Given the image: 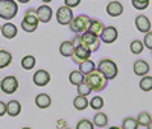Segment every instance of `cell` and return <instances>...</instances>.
<instances>
[{"instance_id":"cell-1","label":"cell","mask_w":152,"mask_h":129,"mask_svg":"<svg viewBox=\"0 0 152 129\" xmlns=\"http://www.w3.org/2000/svg\"><path fill=\"white\" fill-rule=\"evenodd\" d=\"M84 82L90 87L91 91H102V90L107 88V84H108V81L104 77V74L99 73L97 70L91 71L90 74H87Z\"/></svg>"},{"instance_id":"cell-2","label":"cell","mask_w":152,"mask_h":129,"mask_svg":"<svg viewBox=\"0 0 152 129\" xmlns=\"http://www.w3.org/2000/svg\"><path fill=\"white\" fill-rule=\"evenodd\" d=\"M97 71L102 73L107 81H111V79H116L117 77L119 67H117V64L114 62L113 59H102L97 64Z\"/></svg>"},{"instance_id":"cell-3","label":"cell","mask_w":152,"mask_h":129,"mask_svg":"<svg viewBox=\"0 0 152 129\" xmlns=\"http://www.w3.org/2000/svg\"><path fill=\"white\" fill-rule=\"evenodd\" d=\"M18 12V5L15 0H0V18L12 20Z\"/></svg>"},{"instance_id":"cell-4","label":"cell","mask_w":152,"mask_h":129,"mask_svg":"<svg viewBox=\"0 0 152 129\" xmlns=\"http://www.w3.org/2000/svg\"><path fill=\"white\" fill-rule=\"evenodd\" d=\"M91 23V18L88 15H78V17H73L72 23L69 24L70 26V31L76 35H82L88 31V26H90Z\"/></svg>"},{"instance_id":"cell-5","label":"cell","mask_w":152,"mask_h":129,"mask_svg":"<svg viewBox=\"0 0 152 129\" xmlns=\"http://www.w3.org/2000/svg\"><path fill=\"white\" fill-rule=\"evenodd\" d=\"M38 17H37V11L35 9H28L24 14L23 20H21V29L24 32H35L38 28Z\"/></svg>"},{"instance_id":"cell-6","label":"cell","mask_w":152,"mask_h":129,"mask_svg":"<svg viewBox=\"0 0 152 129\" xmlns=\"http://www.w3.org/2000/svg\"><path fill=\"white\" fill-rule=\"evenodd\" d=\"M81 46L90 52H96L100 47V40H99V36H96L90 32H85L81 35Z\"/></svg>"},{"instance_id":"cell-7","label":"cell","mask_w":152,"mask_h":129,"mask_svg":"<svg viewBox=\"0 0 152 129\" xmlns=\"http://www.w3.org/2000/svg\"><path fill=\"white\" fill-rule=\"evenodd\" d=\"M0 90H2L5 94H14L18 90V79L12 74L3 77L2 82H0Z\"/></svg>"},{"instance_id":"cell-8","label":"cell","mask_w":152,"mask_h":129,"mask_svg":"<svg viewBox=\"0 0 152 129\" xmlns=\"http://www.w3.org/2000/svg\"><path fill=\"white\" fill-rule=\"evenodd\" d=\"M73 20V11L67 6H59L56 9V21L61 26H67Z\"/></svg>"},{"instance_id":"cell-9","label":"cell","mask_w":152,"mask_h":129,"mask_svg":"<svg viewBox=\"0 0 152 129\" xmlns=\"http://www.w3.org/2000/svg\"><path fill=\"white\" fill-rule=\"evenodd\" d=\"M119 38V31L114 26H105L102 34L99 35V40L104 41L105 44H113Z\"/></svg>"},{"instance_id":"cell-10","label":"cell","mask_w":152,"mask_h":129,"mask_svg":"<svg viewBox=\"0 0 152 129\" xmlns=\"http://www.w3.org/2000/svg\"><path fill=\"white\" fill-rule=\"evenodd\" d=\"M37 17H38V21L40 23H49L53 17V11L49 5H41L40 8H37Z\"/></svg>"},{"instance_id":"cell-11","label":"cell","mask_w":152,"mask_h":129,"mask_svg":"<svg viewBox=\"0 0 152 129\" xmlns=\"http://www.w3.org/2000/svg\"><path fill=\"white\" fill-rule=\"evenodd\" d=\"M32 81L37 87H46L49 82H50V73L46 71V70H37L34 73V77H32Z\"/></svg>"},{"instance_id":"cell-12","label":"cell","mask_w":152,"mask_h":129,"mask_svg":"<svg viewBox=\"0 0 152 129\" xmlns=\"http://www.w3.org/2000/svg\"><path fill=\"white\" fill-rule=\"evenodd\" d=\"M90 55H91L90 50H87V49L82 47V46H78V47H75V52H73L72 58H73V62L81 64V62H84V61H87V59H90Z\"/></svg>"},{"instance_id":"cell-13","label":"cell","mask_w":152,"mask_h":129,"mask_svg":"<svg viewBox=\"0 0 152 129\" xmlns=\"http://www.w3.org/2000/svg\"><path fill=\"white\" fill-rule=\"evenodd\" d=\"M151 26H152V24H151V20H149L146 15L140 14V15L135 17V28H137L138 32H142V34L151 32Z\"/></svg>"},{"instance_id":"cell-14","label":"cell","mask_w":152,"mask_h":129,"mask_svg":"<svg viewBox=\"0 0 152 129\" xmlns=\"http://www.w3.org/2000/svg\"><path fill=\"white\" fill-rule=\"evenodd\" d=\"M17 32H18V29H17V26L14 23L8 21V23L2 24V31H0V34H2L6 40H12V38H15Z\"/></svg>"},{"instance_id":"cell-15","label":"cell","mask_w":152,"mask_h":129,"mask_svg":"<svg viewBox=\"0 0 152 129\" xmlns=\"http://www.w3.org/2000/svg\"><path fill=\"white\" fill-rule=\"evenodd\" d=\"M107 12L110 17H120L123 14V5L117 0H113L107 5Z\"/></svg>"},{"instance_id":"cell-16","label":"cell","mask_w":152,"mask_h":129,"mask_svg":"<svg viewBox=\"0 0 152 129\" xmlns=\"http://www.w3.org/2000/svg\"><path fill=\"white\" fill-rule=\"evenodd\" d=\"M132 70H134V73H135L137 76H142V77H143V76H148V73H149L151 67H149V64H148L146 61L138 59V61H135V62H134Z\"/></svg>"},{"instance_id":"cell-17","label":"cell","mask_w":152,"mask_h":129,"mask_svg":"<svg viewBox=\"0 0 152 129\" xmlns=\"http://www.w3.org/2000/svg\"><path fill=\"white\" fill-rule=\"evenodd\" d=\"M21 112V103L15 99H12L6 103V114L9 115V117H17V115H20Z\"/></svg>"},{"instance_id":"cell-18","label":"cell","mask_w":152,"mask_h":129,"mask_svg":"<svg viewBox=\"0 0 152 129\" xmlns=\"http://www.w3.org/2000/svg\"><path fill=\"white\" fill-rule=\"evenodd\" d=\"M35 105L40 108V109H47L50 105H52V99H50L49 94L41 93V94H38L35 97Z\"/></svg>"},{"instance_id":"cell-19","label":"cell","mask_w":152,"mask_h":129,"mask_svg":"<svg viewBox=\"0 0 152 129\" xmlns=\"http://www.w3.org/2000/svg\"><path fill=\"white\" fill-rule=\"evenodd\" d=\"M73 52H75V46H73V43L72 41H62L61 44H59V53L62 55V56H66V58H70L72 55H73Z\"/></svg>"},{"instance_id":"cell-20","label":"cell","mask_w":152,"mask_h":129,"mask_svg":"<svg viewBox=\"0 0 152 129\" xmlns=\"http://www.w3.org/2000/svg\"><path fill=\"white\" fill-rule=\"evenodd\" d=\"M93 125L97 128H105L108 125V115L105 112H96V115L93 117Z\"/></svg>"},{"instance_id":"cell-21","label":"cell","mask_w":152,"mask_h":129,"mask_svg":"<svg viewBox=\"0 0 152 129\" xmlns=\"http://www.w3.org/2000/svg\"><path fill=\"white\" fill-rule=\"evenodd\" d=\"M94 70H96V66H94V62H93L91 59H87V61H84V62L79 64V71H81L84 76L90 74V73L94 71Z\"/></svg>"},{"instance_id":"cell-22","label":"cell","mask_w":152,"mask_h":129,"mask_svg":"<svg viewBox=\"0 0 152 129\" xmlns=\"http://www.w3.org/2000/svg\"><path fill=\"white\" fill-rule=\"evenodd\" d=\"M104 28H105V26L100 23L99 20H91V23H90V26H88V31H87V32H90V34L99 36L100 34H102Z\"/></svg>"},{"instance_id":"cell-23","label":"cell","mask_w":152,"mask_h":129,"mask_svg":"<svg viewBox=\"0 0 152 129\" xmlns=\"http://www.w3.org/2000/svg\"><path fill=\"white\" fill-rule=\"evenodd\" d=\"M84 79H85V76L79 71V70H73L70 74H69V81H70V84L72 85H81L82 82H84Z\"/></svg>"},{"instance_id":"cell-24","label":"cell","mask_w":152,"mask_h":129,"mask_svg":"<svg viewBox=\"0 0 152 129\" xmlns=\"http://www.w3.org/2000/svg\"><path fill=\"white\" fill-rule=\"evenodd\" d=\"M73 106L75 109H78V111H84L88 108V99L84 97V96H78V97H75L73 100Z\"/></svg>"},{"instance_id":"cell-25","label":"cell","mask_w":152,"mask_h":129,"mask_svg":"<svg viewBox=\"0 0 152 129\" xmlns=\"http://www.w3.org/2000/svg\"><path fill=\"white\" fill-rule=\"evenodd\" d=\"M11 62H12L11 52H8V50H0V69L8 67Z\"/></svg>"},{"instance_id":"cell-26","label":"cell","mask_w":152,"mask_h":129,"mask_svg":"<svg viewBox=\"0 0 152 129\" xmlns=\"http://www.w3.org/2000/svg\"><path fill=\"white\" fill-rule=\"evenodd\" d=\"M142 91H152V76H143L140 79V84H138Z\"/></svg>"},{"instance_id":"cell-27","label":"cell","mask_w":152,"mask_h":129,"mask_svg":"<svg viewBox=\"0 0 152 129\" xmlns=\"http://www.w3.org/2000/svg\"><path fill=\"white\" fill-rule=\"evenodd\" d=\"M35 64H37V61H35V56H32V55H26L21 59V67L24 70H32L35 67Z\"/></svg>"},{"instance_id":"cell-28","label":"cell","mask_w":152,"mask_h":129,"mask_svg":"<svg viewBox=\"0 0 152 129\" xmlns=\"http://www.w3.org/2000/svg\"><path fill=\"white\" fill-rule=\"evenodd\" d=\"M104 97H100V96H94L91 97V100H88V106H91V109H102L104 108Z\"/></svg>"},{"instance_id":"cell-29","label":"cell","mask_w":152,"mask_h":129,"mask_svg":"<svg viewBox=\"0 0 152 129\" xmlns=\"http://www.w3.org/2000/svg\"><path fill=\"white\" fill-rule=\"evenodd\" d=\"M129 50H131V53H134V55H140L142 52L145 50L143 41H140V40H134V41L129 44Z\"/></svg>"},{"instance_id":"cell-30","label":"cell","mask_w":152,"mask_h":129,"mask_svg":"<svg viewBox=\"0 0 152 129\" xmlns=\"http://www.w3.org/2000/svg\"><path fill=\"white\" fill-rule=\"evenodd\" d=\"M135 120H137L138 126H148V125L152 122V117H151V114H149V112L143 111V112L138 114V117H137Z\"/></svg>"},{"instance_id":"cell-31","label":"cell","mask_w":152,"mask_h":129,"mask_svg":"<svg viewBox=\"0 0 152 129\" xmlns=\"http://www.w3.org/2000/svg\"><path fill=\"white\" fill-rule=\"evenodd\" d=\"M120 129H138V123L134 117H126L122 123V128Z\"/></svg>"},{"instance_id":"cell-32","label":"cell","mask_w":152,"mask_h":129,"mask_svg":"<svg viewBox=\"0 0 152 129\" xmlns=\"http://www.w3.org/2000/svg\"><path fill=\"white\" fill-rule=\"evenodd\" d=\"M149 2H151V0H131L132 6H134L137 11H145V9L149 6Z\"/></svg>"},{"instance_id":"cell-33","label":"cell","mask_w":152,"mask_h":129,"mask_svg":"<svg viewBox=\"0 0 152 129\" xmlns=\"http://www.w3.org/2000/svg\"><path fill=\"white\" fill-rule=\"evenodd\" d=\"M76 90H78V96H84V97H88V94L91 93L90 87H88L85 82H82L81 85H78V87H76Z\"/></svg>"},{"instance_id":"cell-34","label":"cell","mask_w":152,"mask_h":129,"mask_svg":"<svg viewBox=\"0 0 152 129\" xmlns=\"http://www.w3.org/2000/svg\"><path fill=\"white\" fill-rule=\"evenodd\" d=\"M76 129H94V125L91 120L88 119H82L78 122V125H76Z\"/></svg>"},{"instance_id":"cell-35","label":"cell","mask_w":152,"mask_h":129,"mask_svg":"<svg viewBox=\"0 0 152 129\" xmlns=\"http://www.w3.org/2000/svg\"><path fill=\"white\" fill-rule=\"evenodd\" d=\"M143 46L152 50V32L145 34V38H143Z\"/></svg>"},{"instance_id":"cell-36","label":"cell","mask_w":152,"mask_h":129,"mask_svg":"<svg viewBox=\"0 0 152 129\" xmlns=\"http://www.w3.org/2000/svg\"><path fill=\"white\" fill-rule=\"evenodd\" d=\"M79 5H81V0H64V6H67L70 9L79 6Z\"/></svg>"},{"instance_id":"cell-37","label":"cell","mask_w":152,"mask_h":129,"mask_svg":"<svg viewBox=\"0 0 152 129\" xmlns=\"http://www.w3.org/2000/svg\"><path fill=\"white\" fill-rule=\"evenodd\" d=\"M5 114H6V103L0 100V117H3Z\"/></svg>"},{"instance_id":"cell-38","label":"cell","mask_w":152,"mask_h":129,"mask_svg":"<svg viewBox=\"0 0 152 129\" xmlns=\"http://www.w3.org/2000/svg\"><path fill=\"white\" fill-rule=\"evenodd\" d=\"M58 126H59V128L64 126V120H59V122H58Z\"/></svg>"},{"instance_id":"cell-39","label":"cell","mask_w":152,"mask_h":129,"mask_svg":"<svg viewBox=\"0 0 152 129\" xmlns=\"http://www.w3.org/2000/svg\"><path fill=\"white\" fill-rule=\"evenodd\" d=\"M15 2H20V3H28V2H31V0H15Z\"/></svg>"},{"instance_id":"cell-40","label":"cell","mask_w":152,"mask_h":129,"mask_svg":"<svg viewBox=\"0 0 152 129\" xmlns=\"http://www.w3.org/2000/svg\"><path fill=\"white\" fill-rule=\"evenodd\" d=\"M41 2H43V5H47V3L52 2V0H41Z\"/></svg>"},{"instance_id":"cell-41","label":"cell","mask_w":152,"mask_h":129,"mask_svg":"<svg viewBox=\"0 0 152 129\" xmlns=\"http://www.w3.org/2000/svg\"><path fill=\"white\" fill-rule=\"evenodd\" d=\"M146 129H152V122H151V123H149V125L146 126Z\"/></svg>"},{"instance_id":"cell-42","label":"cell","mask_w":152,"mask_h":129,"mask_svg":"<svg viewBox=\"0 0 152 129\" xmlns=\"http://www.w3.org/2000/svg\"><path fill=\"white\" fill-rule=\"evenodd\" d=\"M108 129H120V128H117V126H111V128H108Z\"/></svg>"},{"instance_id":"cell-43","label":"cell","mask_w":152,"mask_h":129,"mask_svg":"<svg viewBox=\"0 0 152 129\" xmlns=\"http://www.w3.org/2000/svg\"><path fill=\"white\" fill-rule=\"evenodd\" d=\"M21 129H32V128H21Z\"/></svg>"},{"instance_id":"cell-44","label":"cell","mask_w":152,"mask_h":129,"mask_svg":"<svg viewBox=\"0 0 152 129\" xmlns=\"http://www.w3.org/2000/svg\"><path fill=\"white\" fill-rule=\"evenodd\" d=\"M0 31H2V24H0Z\"/></svg>"},{"instance_id":"cell-45","label":"cell","mask_w":152,"mask_h":129,"mask_svg":"<svg viewBox=\"0 0 152 129\" xmlns=\"http://www.w3.org/2000/svg\"><path fill=\"white\" fill-rule=\"evenodd\" d=\"M64 129H72V128H64Z\"/></svg>"},{"instance_id":"cell-46","label":"cell","mask_w":152,"mask_h":129,"mask_svg":"<svg viewBox=\"0 0 152 129\" xmlns=\"http://www.w3.org/2000/svg\"><path fill=\"white\" fill-rule=\"evenodd\" d=\"M151 53H152V50H151Z\"/></svg>"}]
</instances>
